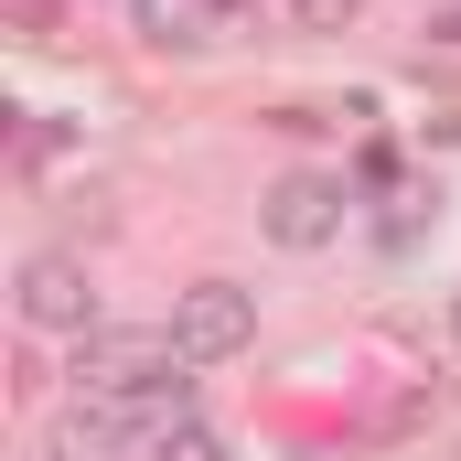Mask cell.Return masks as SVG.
Listing matches in <instances>:
<instances>
[{
	"instance_id": "obj_1",
	"label": "cell",
	"mask_w": 461,
	"mask_h": 461,
	"mask_svg": "<svg viewBox=\"0 0 461 461\" xmlns=\"http://www.w3.org/2000/svg\"><path fill=\"white\" fill-rule=\"evenodd\" d=\"M161 375H183L172 322H97L86 344L65 354V386H76V397H140V386H161Z\"/></svg>"
},
{
	"instance_id": "obj_2",
	"label": "cell",
	"mask_w": 461,
	"mask_h": 461,
	"mask_svg": "<svg viewBox=\"0 0 461 461\" xmlns=\"http://www.w3.org/2000/svg\"><path fill=\"white\" fill-rule=\"evenodd\" d=\"M11 312H22V333H54V344H86V333L108 322L97 268H86L76 247H32V258H22V279H11Z\"/></svg>"
},
{
	"instance_id": "obj_3",
	"label": "cell",
	"mask_w": 461,
	"mask_h": 461,
	"mask_svg": "<svg viewBox=\"0 0 461 461\" xmlns=\"http://www.w3.org/2000/svg\"><path fill=\"white\" fill-rule=\"evenodd\" d=\"M354 215V183L344 172H279L268 194H258V236L268 247H290V258H322Z\"/></svg>"
},
{
	"instance_id": "obj_4",
	"label": "cell",
	"mask_w": 461,
	"mask_h": 461,
	"mask_svg": "<svg viewBox=\"0 0 461 461\" xmlns=\"http://www.w3.org/2000/svg\"><path fill=\"white\" fill-rule=\"evenodd\" d=\"M172 344H183V365L247 354L258 344V290H247V279H194V290H172Z\"/></svg>"
},
{
	"instance_id": "obj_5",
	"label": "cell",
	"mask_w": 461,
	"mask_h": 461,
	"mask_svg": "<svg viewBox=\"0 0 461 461\" xmlns=\"http://www.w3.org/2000/svg\"><path fill=\"white\" fill-rule=\"evenodd\" d=\"M129 22H140V43H161V54H204V43H215V11H204V0H129Z\"/></svg>"
},
{
	"instance_id": "obj_6",
	"label": "cell",
	"mask_w": 461,
	"mask_h": 461,
	"mask_svg": "<svg viewBox=\"0 0 461 461\" xmlns=\"http://www.w3.org/2000/svg\"><path fill=\"white\" fill-rule=\"evenodd\" d=\"M150 461H236V451L215 440V429H204V419H194V429H172V440H161Z\"/></svg>"
},
{
	"instance_id": "obj_7",
	"label": "cell",
	"mask_w": 461,
	"mask_h": 461,
	"mask_svg": "<svg viewBox=\"0 0 461 461\" xmlns=\"http://www.w3.org/2000/svg\"><path fill=\"white\" fill-rule=\"evenodd\" d=\"M354 11H365V0H290L301 32H354Z\"/></svg>"
},
{
	"instance_id": "obj_8",
	"label": "cell",
	"mask_w": 461,
	"mask_h": 461,
	"mask_svg": "<svg viewBox=\"0 0 461 461\" xmlns=\"http://www.w3.org/2000/svg\"><path fill=\"white\" fill-rule=\"evenodd\" d=\"M429 32H440V43H461V11H451V22H429Z\"/></svg>"
},
{
	"instance_id": "obj_9",
	"label": "cell",
	"mask_w": 461,
	"mask_h": 461,
	"mask_svg": "<svg viewBox=\"0 0 461 461\" xmlns=\"http://www.w3.org/2000/svg\"><path fill=\"white\" fill-rule=\"evenodd\" d=\"M451 344H461V290H451Z\"/></svg>"
}]
</instances>
